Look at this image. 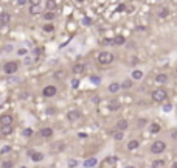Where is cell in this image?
I'll list each match as a JSON object with an SVG mask.
<instances>
[{
	"label": "cell",
	"mask_w": 177,
	"mask_h": 168,
	"mask_svg": "<svg viewBox=\"0 0 177 168\" xmlns=\"http://www.w3.org/2000/svg\"><path fill=\"white\" fill-rule=\"evenodd\" d=\"M126 42V37L124 36H115L113 37V45H123Z\"/></svg>",
	"instance_id": "obj_15"
},
{
	"label": "cell",
	"mask_w": 177,
	"mask_h": 168,
	"mask_svg": "<svg viewBox=\"0 0 177 168\" xmlns=\"http://www.w3.org/2000/svg\"><path fill=\"white\" fill-rule=\"evenodd\" d=\"M54 146H56V149H58V151H62V149H65V143H64V142H59V143H56Z\"/></svg>",
	"instance_id": "obj_28"
},
{
	"label": "cell",
	"mask_w": 177,
	"mask_h": 168,
	"mask_svg": "<svg viewBox=\"0 0 177 168\" xmlns=\"http://www.w3.org/2000/svg\"><path fill=\"white\" fill-rule=\"evenodd\" d=\"M146 124V120L145 118H141V120H138V126H145Z\"/></svg>",
	"instance_id": "obj_36"
},
{
	"label": "cell",
	"mask_w": 177,
	"mask_h": 168,
	"mask_svg": "<svg viewBox=\"0 0 177 168\" xmlns=\"http://www.w3.org/2000/svg\"><path fill=\"white\" fill-rule=\"evenodd\" d=\"M78 84H79V81H78V79H75L73 83H71V86H73V87H78Z\"/></svg>",
	"instance_id": "obj_39"
},
{
	"label": "cell",
	"mask_w": 177,
	"mask_h": 168,
	"mask_svg": "<svg viewBox=\"0 0 177 168\" xmlns=\"http://www.w3.org/2000/svg\"><path fill=\"white\" fill-rule=\"evenodd\" d=\"M9 151H11V146H3V148H2V151H0V153H2V154H6V153H9Z\"/></svg>",
	"instance_id": "obj_31"
},
{
	"label": "cell",
	"mask_w": 177,
	"mask_h": 168,
	"mask_svg": "<svg viewBox=\"0 0 177 168\" xmlns=\"http://www.w3.org/2000/svg\"><path fill=\"white\" fill-rule=\"evenodd\" d=\"M138 146H140V142H138V140H131V142L128 143V149L134 151V149L138 148Z\"/></svg>",
	"instance_id": "obj_17"
},
{
	"label": "cell",
	"mask_w": 177,
	"mask_h": 168,
	"mask_svg": "<svg viewBox=\"0 0 177 168\" xmlns=\"http://www.w3.org/2000/svg\"><path fill=\"white\" fill-rule=\"evenodd\" d=\"M120 89H121V84L120 83H112V84L109 86V92H110V94H117Z\"/></svg>",
	"instance_id": "obj_14"
},
{
	"label": "cell",
	"mask_w": 177,
	"mask_h": 168,
	"mask_svg": "<svg viewBox=\"0 0 177 168\" xmlns=\"http://www.w3.org/2000/svg\"><path fill=\"white\" fill-rule=\"evenodd\" d=\"M96 164H98V159H96V157H90V159H87V160L84 162V167H86V168H93Z\"/></svg>",
	"instance_id": "obj_12"
},
{
	"label": "cell",
	"mask_w": 177,
	"mask_h": 168,
	"mask_svg": "<svg viewBox=\"0 0 177 168\" xmlns=\"http://www.w3.org/2000/svg\"><path fill=\"white\" fill-rule=\"evenodd\" d=\"M131 87H132V81L131 79H126V81L121 83V89H131Z\"/></svg>",
	"instance_id": "obj_25"
},
{
	"label": "cell",
	"mask_w": 177,
	"mask_h": 168,
	"mask_svg": "<svg viewBox=\"0 0 177 168\" xmlns=\"http://www.w3.org/2000/svg\"><path fill=\"white\" fill-rule=\"evenodd\" d=\"M169 109H171V104H166V106H165V107H163V111H165V112H168Z\"/></svg>",
	"instance_id": "obj_41"
},
{
	"label": "cell",
	"mask_w": 177,
	"mask_h": 168,
	"mask_svg": "<svg viewBox=\"0 0 177 168\" xmlns=\"http://www.w3.org/2000/svg\"><path fill=\"white\" fill-rule=\"evenodd\" d=\"M0 124H2V126H8V124H13V117H11L9 114H3V115L0 117Z\"/></svg>",
	"instance_id": "obj_7"
},
{
	"label": "cell",
	"mask_w": 177,
	"mask_h": 168,
	"mask_svg": "<svg viewBox=\"0 0 177 168\" xmlns=\"http://www.w3.org/2000/svg\"><path fill=\"white\" fill-rule=\"evenodd\" d=\"M171 168H177V162H174V164H173V167H171Z\"/></svg>",
	"instance_id": "obj_45"
},
{
	"label": "cell",
	"mask_w": 177,
	"mask_h": 168,
	"mask_svg": "<svg viewBox=\"0 0 177 168\" xmlns=\"http://www.w3.org/2000/svg\"><path fill=\"white\" fill-rule=\"evenodd\" d=\"M165 149H166V143H165L163 140H157V142H154L151 145V153L152 154H162Z\"/></svg>",
	"instance_id": "obj_3"
},
{
	"label": "cell",
	"mask_w": 177,
	"mask_h": 168,
	"mask_svg": "<svg viewBox=\"0 0 177 168\" xmlns=\"http://www.w3.org/2000/svg\"><path fill=\"white\" fill-rule=\"evenodd\" d=\"M84 70H86L84 64H76V66H73V73H82Z\"/></svg>",
	"instance_id": "obj_19"
},
{
	"label": "cell",
	"mask_w": 177,
	"mask_h": 168,
	"mask_svg": "<svg viewBox=\"0 0 177 168\" xmlns=\"http://www.w3.org/2000/svg\"><path fill=\"white\" fill-rule=\"evenodd\" d=\"M13 162H11V160H5L3 162V164H2V168H13Z\"/></svg>",
	"instance_id": "obj_27"
},
{
	"label": "cell",
	"mask_w": 177,
	"mask_h": 168,
	"mask_svg": "<svg viewBox=\"0 0 177 168\" xmlns=\"http://www.w3.org/2000/svg\"><path fill=\"white\" fill-rule=\"evenodd\" d=\"M54 17H56V14H54L53 11H47V13H44V19H45V20H53Z\"/></svg>",
	"instance_id": "obj_23"
},
{
	"label": "cell",
	"mask_w": 177,
	"mask_h": 168,
	"mask_svg": "<svg viewBox=\"0 0 177 168\" xmlns=\"http://www.w3.org/2000/svg\"><path fill=\"white\" fill-rule=\"evenodd\" d=\"M22 134H24L25 137H31V135H33V131H31L30 128H26V129H24V132H22Z\"/></svg>",
	"instance_id": "obj_29"
},
{
	"label": "cell",
	"mask_w": 177,
	"mask_h": 168,
	"mask_svg": "<svg viewBox=\"0 0 177 168\" xmlns=\"http://www.w3.org/2000/svg\"><path fill=\"white\" fill-rule=\"evenodd\" d=\"M44 159V154L42 153H31V160L33 162H41Z\"/></svg>",
	"instance_id": "obj_18"
},
{
	"label": "cell",
	"mask_w": 177,
	"mask_h": 168,
	"mask_svg": "<svg viewBox=\"0 0 177 168\" xmlns=\"http://www.w3.org/2000/svg\"><path fill=\"white\" fill-rule=\"evenodd\" d=\"M56 92H58V89L54 87V86H47V87H44L42 95L47 97V98H50V97H54V95H56Z\"/></svg>",
	"instance_id": "obj_5"
},
{
	"label": "cell",
	"mask_w": 177,
	"mask_h": 168,
	"mask_svg": "<svg viewBox=\"0 0 177 168\" xmlns=\"http://www.w3.org/2000/svg\"><path fill=\"white\" fill-rule=\"evenodd\" d=\"M44 31H53V25H44Z\"/></svg>",
	"instance_id": "obj_32"
},
{
	"label": "cell",
	"mask_w": 177,
	"mask_h": 168,
	"mask_svg": "<svg viewBox=\"0 0 177 168\" xmlns=\"http://www.w3.org/2000/svg\"><path fill=\"white\" fill-rule=\"evenodd\" d=\"M165 165H166V160H163V159H157V160H154L152 168H163Z\"/></svg>",
	"instance_id": "obj_16"
},
{
	"label": "cell",
	"mask_w": 177,
	"mask_h": 168,
	"mask_svg": "<svg viewBox=\"0 0 177 168\" xmlns=\"http://www.w3.org/2000/svg\"><path fill=\"white\" fill-rule=\"evenodd\" d=\"M39 135L44 139H50L53 135V129L51 128H42L41 131H39Z\"/></svg>",
	"instance_id": "obj_8"
},
{
	"label": "cell",
	"mask_w": 177,
	"mask_h": 168,
	"mask_svg": "<svg viewBox=\"0 0 177 168\" xmlns=\"http://www.w3.org/2000/svg\"><path fill=\"white\" fill-rule=\"evenodd\" d=\"M113 139H115V140H118V142H120V140H123V139H124V132H121V131L113 132Z\"/></svg>",
	"instance_id": "obj_26"
},
{
	"label": "cell",
	"mask_w": 177,
	"mask_h": 168,
	"mask_svg": "<svg viewBox=\"0 0 177 168\" xmlns=\"http://www.w3.org/2000/svg\"><path fill=\"white\" fill-rule=\"evenodd\" d=\"M54 6H56V3H54V2H47V9H48V11H51Z\"/></svg>",
	"instance_id": "obj_30"
},
{
	"label": "cell",
	"mask_w": 177,
	"mask_h": 168,
	"mask_svg": "<svg viewBox=\"0 0 177 168\" xmlns=\"http://www.w3.org/2000/svg\"><path fill=\"white\" fill-rule=\"evenodd\" d=\"M156 83H158V84L168 83V75L166 73H158L157 76H156Z\"/></svg>",
	"instance_id": "obj_10"
},
{
	"label": "cell",
	"mask_w": 177,
	"mask_h": 168,
	"mask_svg": "<svg viewBox=\"0 0 177 168\" xmlns=\"http://www.w3.org/2000/svg\"><path fill=\"white\" fill-rule=\"evenodd\" d=\"M171 137H173L174 140H177V131H173V132H171Z\"/></svg>",
	"instance_id": "obj_38"
},
{
	"label": "cell",
	"mask_w": 177,
	"mask_h": 168,
	"mask_svg": "<svg viewBox=\"0 0 177 168\" xmlns=\"http://www.w3.org/2000/svg\"><path fill=\"white\" fill-rule=\"evenodd\" d=\"M117 160H118L117 157H109V159H107V162H109V164H115Z\"/></svg>",
	"instance_id": "obj_35"
},
{
	"label": "cell",
	"mask_w": 177,
	"mask_h": 168,
	"mask_svg": "<svg viewBox=\"0 0 177 168\" xmlns=\"http://www.w3.org/2000/svg\"><path fill=\"white\" fill-rule=\"evenodd\" d=\"M20 168H26V167H20Z\"/></svg>",
	"instance_id": "obj_47"
},
{
	"label": "cell",
	"mask_w": 177,
	"mask_h": 168,
	"mask_svg": "<svg viewBox=\"0 0 177 168\" xmlns=\"http://www.w3.org/2000/svg\"><path fill=\"white\" fill-rule=\"evenodd\" d=\"M17 69H19V64L16 62V61H8L3 66V72L6 73V75H13V73L17 72Z\"/></svg>",
	"instance_id": "obj_4"
},
{
	"label": "cell",
	"mask_w": 177,
	"mask_h": 168,
	"mask_svg": "<svg viewBox=\"0 0 177 168\" xmlns=\"http://www.w3.org/2000/svg\"><path fill=\"white\" fill-rule=\"evenodd\" d=\"M124 9H126V5H120V6L117 8V11H118V13H123Z\"/></svg>",
	"instance_id": "obj_34"
},
{
	"label": "cell",
	"mask_w": 177,
	"mask_h": 168,
	"mask_svg": "<svg viewBox=\"0 0 177 168\" xmlns=\"http://www.w3.org/2000/svg\"><path fill=\"white\" fill-rule=\"evenodd\" d=\"M25 53H26L25 48H24V50H19V55H25Z\"/></svg>",
	"instance_id": "obj_44"
},
{
	"label": "cell",
	"mask_w": 177,
	"mask_h": 168,
	"mask_svg": "<svg viewBox=\"0 0 177 168\" xmlns=\"http://www.w3.org/2000/svg\"><path fill=\"white\" fill-rule=\"evenodd\" d=\"M120 109V103L118 101H112L109 104V111H118Z\"/></svg>",
	"instance_id": "obj_24"
},
{
	"label": "cell",
	"mask_w": 177,
	"mask_h": 168,
	"mask_svg": "<svg viewBox=\"0 0 177 168\" xmlns=\"http://www.w3.org/2000/svg\"><path fill=\"white\" fill-rule=\"evenodd\" d=\"M0 132H2V134H11V132H13V124H8V126H2Z\"/></svg>",
	"instance_id": "obj_21"
},
{
	"label": "cell",
	"mask_w": 177,
	"mask_h": 168,
	"mask_svg": "<svg viewBox=\"0 0 177 168\" xmlns=\"http://www.w3.org/2000/svg\"><path fill=\"white\" fill-rule=\"evenodd\" d=\"M128 126H129V123L126 122V120H120V122L117 123V129H118V131H121V132L126 131V129H128Z\"/></svg>",
	"instance_id": "obj_13"
},
{
	"label": "cell",
	"mask_w": 177,
	"mask_h": 168,
	"mask_svg": "<svg viewBox=\"0 0 177 168\" xmlns=\"http://www.w3.org/2000/svg\"><path fill=\"white\" fill-rule=\"evenodd\" d=\"M113 59H115V56L110 51H101L98 55V62L101 64V66H109V64L113 62Z\"/></svg>",
	"instance_id": "obj_1"
},
{
	"label": "cell",
	"mask_w": 177,
	"mask_h": 168,
	"mask_svg": "<svg viewBox=\"0 0 177 168\" xmlns=\"http://www.w3.org/2000/svg\"><path fill=\"white\" fill-rule=\"evenodd\" d=\"M176 72H177V70H176Z\"/></svg>",
	"instance_id": "obj_48"
},
{
	"label": "cell",
	"mask_w": 177,
	"mask_h": 168,
	"mask_svg": "<svg viewBox=\"0 0 177 168\" xmlns=\"http://www.w3.org/2000/svg\"><path fill=\"white\" fill-rule=\"evenodd\" d=\"M149 131H151L152 134H157L160 131V124L158 123H152L151 126H149Z\"/></svg>",
	"instance_id": "obj_22"
},
{
	"label": "cell",
	"mask_w": 177,
	"mask_h": 168,
	"mask_svg": "<svg viewBox=\"0 0 177 168\" xmlns=\"http://www.w3.org/2000/svg\"><path fill=\"white\" fill-rule=\"evenodd\" d=\"M143 75H145V73H143L141 70L137 69V70H134V72H132V79H141Z\"/></svg>",
	"instance_id": "obj_20"
},
{
	"label": "cell",
	"mask_w": 177,
	"mask_h": 168,
	"mask_svg": "<svg viewBox=\"0 0 177 168\" xmlns=\"http://www.w3.org/2000/svg\"><path fill=\"white\" fill-rule=\"evenodd\" d=\"M69 165H70V167H76V165H78V162H76V160H70Z\"/></svg>",
	"instance_id": "obj_37"
},
{
	"label": "cell",
	"mask_w": 177,
	"mask_h": 168,
	"mask_svg": "<svg viewBox=\"0 0 177 168\" xmlns=\"http://www.w3.org/2000/svg\"><path fill=\"white\" fill-rule=\"evenodd\" d=\"M168 98V94H166V90L162 89V87H158L152 92V100L154 101H157V103H162Z\"/></svg>",
	"instance_id": "obj_2"
},
{
	"label": "cell",
	"mask_w": 177,
	"mask_h": 168,
	"mask_svg": "<svg viewBox=\"0 0 177 168\" xmlns=\"http://www.w3.org/2000/svg\"><path fill=\"white\" fill-rule=\"evenodd\" d=\"M126 168H135V167H132V165H129V167H126Z\"/></svg>",
	"instance_id": "obj_46"
},
{
	"label": "cell",
	"mask_w": 177,
	"mask_h": 168,
	"mask_svg": "<svg viewBox=\"0 0 177 168\" xmlns=\"http://www.w3.org/2000/svg\"><path fill=\"white\" fill-rule=\"evenodd\" d=\"M90 79H92V83H95V84H99V83H101V79L96 78V76H92Z\"/></svg>",
	"instance_id": "obj_33"
},
{
	"label": "cell",
	"mask_w": 177,
	"mask_h": 168,
	"mask_svg": "<svg viewBox=\"0 0 177 168\" xmlns=\"http://www.w3.org/2000/svg\"><path fill=\"white\" fill-rule=\"evenodd\" d=\"M168 14H169V9H168L166 6H160V8L157 9V16H158V17H162V19L168 17Z\"/></svg>",
	"instance_id": "obj_9"
},
{
	"label": "cell",
	"mask_w": 177,
	"mask_h": 168,
	"mask_svg": "<svg viewBox=\"0 0 177 168\" xmlns=\"http://www.w3.org/2000/svg\"><path fill=\"white\" fill-rule=\"evenodd\" d=\"M78 135H79V137H81V139H86V137H87V134H84V132H79Z\"/></svg>",
	"instance_id": "obj_42"
},
{
	"label": "cell",
	"mask_w": 177,
	"mask_h": 168,
	"mask_svg": "<svg viewBox=\"0 0 177 168\" xmlns=\"http://www.w3.org/2000/svg\"><path fill=\"white\" fill-rule=\"evenodd\" d=\"M11 22V16L8 13H2L0 14V24L2 25H8Z\"/></svg>",
	"instance_id": "obj_11"
},
{
	"label": "cell",
	"mask_w": 177,
	"mask_h": 168,
	"mask_svg": "<svg viewBox=\"0 0 177 168\" xmlns=\"http://www.w3.org/2000/svg\"><path fill=\"white\" fill-rule=\"evenodd\" d=\"M90 22H92V20L88 19V17H86V19H84V24H86V25H90Z\"/></svg>",
	"instance_id": "obj_40"
},
{
	"label": "cell",
	"mask_w": 177,
	"mask_h": 168,
	"mask_svg": "<svg viewBox=\"0 0 177 168\" xmlns=\"http://www.w3.org/2000/svg\"><path fill=\"white\" fill-rule=\"evenodd\" d=\"M81 111H78V109H73V111H69V114H67V118H69V122H76V120H79L81 118Z\"/></svg>",
	"instance_id": "obj_6"
},
{
	"label": "cell",
	"mask_w": 177,
	"mask_h": 168,
	"mask_svg": "<svg viewBox=\"0 0 177 168\" xmlns=\"http://www.w3.org/2000/svg\"><path fill=\"white\" fill-rule=\"evenodd\" d=\"M56 76H58V78H62V76H64V72H58Z\"/></svg>",
	"instance_id": "obj_43"
}]
</instances>
